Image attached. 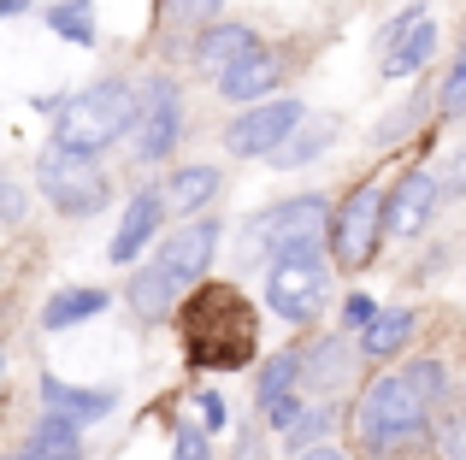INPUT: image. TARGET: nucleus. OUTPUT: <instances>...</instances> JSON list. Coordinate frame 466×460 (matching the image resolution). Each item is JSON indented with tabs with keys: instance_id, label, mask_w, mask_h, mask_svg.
<instances>
[{
	"instance_id": "nucleus-12",
	"label": "nucleus",
	"mask_w": 466,
	"mask_h": 460,
	"mask_svg": "<svg viewBox=\"0 0 466 460\" xmlns=\"http://www.w3.org/2000/svg\"><path fill=\"white\" fill-rule=\"evenodd\" d=\"M437 207V177L431 172H408L396 184V195L384 201V230H396V236H420V225L431 219Z\"/></svg>"
},
{
	"instance_id": "nucleus-18",
	"label": "nucleus",
	"mask_w": 466,
	"mask_h": 460,
	"mask_svg": "<svg viewBox=\"0 0 466 460\" xmlns=\"http://www.w3.org/2000/svg\"><path fill=\"white\" fill-rule=\"evenodd\" d=\"M101 307H106V289H66V295H54V301H47L42 331H71V325L95 319Z\"/></svg>"
},
{
	"instance_id": "nucleus-22",
	"label": "nucleus",
	"mask_w": 466,
	"mask_h": 460,
	"mask_svg": "<svg viewBox=\"0 0 466 460\" xmlns=\"http://www.w3.org/2000/svg\"><path fill=\"white\" fill-rule=\"evenodd\" d=\"M301 372H308V384H313V390H337V384L349 378V348H342V343H319L313 355H308V366H301Z\"/></svg>"
},
{
	"instance_id": "nucleus-23",
	"label": "nucleus",
	"mask_w": 466,
	"mask_h": 460,
	"mask_svg": "<svg viewBox=\"0 0 466 460\" xmlns=\"http://www.w3.org/2000/svg\"><path fill=\"white\" fill-rule=\"evenodd\" d=\"M47 24H54L66 42L89 47L95 42V18H89V0H59V6H47Z\"/></svg>"
},
{
	"instance_id": "nucleus-21",
	"label": "nucleus",
	"mask_w": 466,
	"mask_h": 460,
	"mask_svg": "<svg viewBox=\"0 0 466 460\" xmlns=\"http://www.w3.org/2000/svg\"><path fill=\"white\" fill-rule=\"evenodd\" d=\"M366 331V355H396L401 343H408V331H413V313H372V319L360 325Z\"/></svg>"
},
{
	"instance_id": "nucleus-17",
	"label": "nucleus",
	"mask_w": 466,
	"mask_h": 460,
	"mask_svg": "<svg viewBox=\"0 0 466 460\" xmlns=\"http://www.w3.org/2000/svg\"><path fill=\"white\" fill-rule=\"evenodd\" d=\"M83 443H77V425L59 414H47L42 425L30 431V443H24V460H77Z\"/></svg>"
},
{
	"instance_id": "nucleus-28",
	"label": "nucleus",
	"mask_w": 466,
	"mask_h": 460,
	"mask_svg": "<svg viewBox=\"0 0 466 460\" xmlns=\"http://www.w3.org/2000/svg\"><path fill=\"white\" fill-rule=\"evenodd\" d=\"M437 195H466V148H461V154H449V165H443V184H437Z\"/></svg>"
},
{
	"instance_id": "nucleus-6",
	"label": "nucleus",
	"mask_w": 466,
	"mask_h": 460,
	"mask_svg": "<svg viewBox=\"0 0 466 460\" xmlns=\"http://www.w3.org/2000/svg\"><path fill=\"white\" fill-rule=\"evenodd\" d=\"M325 219H330V207L319 195H296V201H284V207L260 213L248 225L242 254L248 260H272V254H289V248H319L325 242Z\"/></svg>"
},
{
	"instance_id": "nucleus-15",
	"label": "nucleus",
	"mask_w": 466,
	"mask_h": 460,
	"mask_svg": "<svg viewBox=\"0 0 466 460\" xmlns=\"http://www.w3.org/2000/svg\"><path fill=\"white\" fill-rule=\"evenodd\" d=\"M154 230H159V195H154V189H142V195L130 201V213H125V225H118V236H113V260L130 265L142 248H148Z\"/></svg>"
},
{
	"instance_id": "nucleus-39",
	"label": "nucleus",
	"mask_w": 466,
	"mask_h": 460,
	"mask_svg": "<svg viewBox=\"0 0 466 460\" xmlns=\"http://www.w3.org/2000/svg\"><path fill=\"white\" fill-rule=\"evenodd\" d=\"M18 460H24V455H18Z\"/></svg>"
},
{
	"instance_id": "nucleus-1",
	"label": "nucleus",
	"mask_w": 466,
	"mask_h": 460,
	"mask_svg": "<svg viewBox=\"0 0 466 460\" xmlns=\"http://www.w3.org/2000/svg\"><path fill=\"white\" fill-rule=\"evenodd\" d=\"M183 348H189L195 366H218V372H237L248 366L254 355V313L237 289L225 284H207L183 301Z\"/></svg>"
},
{
	"instance_id": "nucleus-35",
	"label": "nucleus",
	"mask_w": 466,
	"mask_h": 460,
	"mask_svg": "<svg viewBox=\"0 0 466 460\" xmlns=\"http://www.w3.org/2000/svg\"><path fill=\"white\" fill-rule=\"evenodd\" d=\"M296 460H342V449H330V443H308Z\"/></svg>"
},
{
	"instance_id": "nucleus-3",
	"label": "nucleus",
	"mask_w": 466,
	"mask_h": 460,
	"mask_svg": "<svg viewBox=\"0 0 466 460\" xmlns=\"http://www.w3.org/2000/svg\"><path fill=\"white\" fill-rule=\"evenodd\" d=\"M137 125V89L130 83H95V89L71 95L59 106V148H77V154H101L106 142H118L125 130Z\"/></svg>"
},
{
	"instance_id": "nucleus-30",
	"label": "nucleus",
	"mask_w": 466,
	"mask_h": 460,
	"mask_svg": "<svg viewBox=\"0 0 466 460\" xmlns=\"http://www.w3.org/2000/svg\"><path fill=\"white\" fill-rule=\"evenodd\" d=\"M171 460H213V455H207V437H201V431L183 425V431H177V449H171Z\"/></svg>"
},
{
	"instance_id": "nucleus-2",
	"label": "nucleus",
	"mask_w": 466,
	"mask_h": 460,
	"mask_svg": "<svg viewBox=\"0 0 466 460\" xmlns=\"http://www.w3.org/2000/svg\"><path fill=\"white\" fill-rule=\"evenodd\" d=\"M213 242H218L213 219H195V225H183L177 236H166L159 254L137 272V284H130V307H137L142 319H166L183 301V289L201 277V265L213 260Z\"/></svg>"
},
{
	"instance_id": "nucleus-36",
	"label": "nucleus",
	"mask_w": 466,
	"mask_h": 460,
	"mask_svg": "<svg viewBox=\"0 0 466 460\" xmlns=\"http://www.w3.org/2000/svg\"><path fill=\"white\" fill-rule=\"evenodd\" d=\"M0 213H6V219H18V213H24V195H18V189H0Z\"/></svg>"
},
{
	"instance_id": "nucleus-10",
	"label": "nucleus",
	"mask_w": 466,
	"mask_h": 460,
	"mask_svg": "<svg viewBox=\"0 0 466 460\" xmlns=\"http://www.w3.org/2000/svg\"><path fill=\"white\" fill-rule=\"evenodd\" d=\"M301 125V106L296 101H272V106H254V113H242L237 125L225 130V148L237 154V160H248V154H278L289 142V130Z\"/></svg>"
},
{
	"instance_id": "nucleus-5",
	"label": "nucleus",
	"mask_w": 466,
	"mask_h": 460,
	"mask_svg": "<svg viewBox=\"0 0 466 460\" xmlns=\"http://www.w3.org/2000/svg\"><path fill=\"white\" fill-rule=\"evenodd\" d=\"M272 272H266V301L284 313L289 325H308L330 295V265L319 248H289V254H272Z\"/></svg>"
},
{
	"instance_id": "nucleus-24",
	"label": "nucleus",
	"mask_w": 466,
	"mask_h": 460,
	"mask_svg": "<svg viewBox=\"0 0 466 460\" xmlns=\"http://www.w3.org/2000/svg\"><path fill=\"white\" fill-rule=\"evenodd\" d=\"M296 378H301V360H296V355H278L272 366L260 372V407H266V402H278V395H284Z\"/></svg>"
},
{
	"instance_id": "nucleus-20",
	"label": "nucleus",
	"mask_w": 466,
	"mask_h": 460,
	"mask_svg": "<svg viewBox=\"0 0 466 460\" xmlns=\"http://www.w3.org/2000/svg\"><path fill=\"white\" fill-rule=\"evenodd\" d=\"M330 142H337V118H319V125H308V130L296 125V130H289V142L278 148V160H284V165H308L313 154L330 148Z\"/></svg>"
},
{
	"instance_id": "nucleus-4",
	"label": "nucleus",
	"mask_w": 466,
	"mask_h": 460,
	"mask_svg": "<svg viewBox=\"0 0 466 460\" xmlns=\"http://www.w3.org/2000/svg\"><path fill=\"white\" fill-rule=\"evenodd\" d=\"M420 425H425V402L408 378H378L354 407V431L372 449H401L408 437H420Z\"/></svg>"
},
{
	"instance_id": "nucleus-33",
	"label": "nucleus",
	"mask_w": 466,
	"mask_h": 460,
	"mask_svg": "<svg viewBox=\"0 0 466 460\" xmlns=\"http://www.w3.org/2000/svg\"><path fill=\"white\" fill-rule=\"evenodd\" d=\"M372 313H378V307H372V301H366V295H354V301H349V313H342V319H349V325H354V331H360V325H366V319H372Z\"/></svg>"
},
{
	"instance_id": "nucleus-32",
	"label": "nucleus",
	"mask_w": 466,
	"mask_h": 460,
	"mask_svg": "<svg viewBox=\"0 0 466 460\" xmlns=\"http://www.w3.org/2000/svg\"><path fill=\"white\" fill-rule=\"evenodd\" d=\"M195 407H201V419H207V425H225V402H218L213 390H207V395H201Z\"/></svg>"
},
{
	"instance_id": "nucleus-9",
	"label": "nucleus",
	"mask_w": 466,
	"mask_h": 460,
	"mask_svg": "<svg viewBox=\"0 0 466 460\" xmlns=\"http://www.w3.org/2000/svg\"><path fill=\"white\" fill-rule=\"evenodd\" d=\"M177 130H183V101L166 77H154L137 95V160H159L177 142Z\"/></svg>"
},
{
	"instance_id": "nucleus-38",
	"label": "nucleus",
	"mask_w": 466,
	"mask_h": 460,
	"mask_svg": "<svg viewBox=\"0 0 466 460\" xmlns=\"http://www.w3.org/2000/svg\"><path fill=\"white\" fill-rule=\"evenodd\" d=\"M0 372H6V348H0Z\"/></svg>"
},
{
	"instance_id": "nucleus-31",
	"label": "nucleus",
	"mask_w": 466,
	"mask_h": 460,
	"mask_svg": "<svg viewBox=\"0 0 466 460\" xmlns=\"http://www.w3.org/2000/svg\"><path fill=\"white\" fill-rule=\"evenodd\" d=\"M166 6H171V18L201 24V18H213V12H218V0H166Z\"/></svg>"
},
{
	"instance_id": "nucleus-11",
	"label": "nucleus",
	"mask_w": 466,
	"mask_h": 460,
	"mask_svg": "<svg viewBox=\"0 0 466 460\" xmlns=\"http://www.w3.org/2000/svg\"><path fill=\"white\" fill-rule=\"evenodd\" d=\"M378 54H384V77H413V71H420L425 59L437 54V24H431V12L408 6V12H401V18L384 30Z\"/></svg>"
},
{
	"instance_id": "nucleus-29",
	"label": "nucleus",
	"mask_w": 466,
	"mask_h": 460,
	"mask_svg": "<svg viewBox=\"0 0 466 460\" xmlns=\"http://www.w3.org/2000/svg\"><path fill=\"white\" fill-rule=\"evenodd\" d=\"M408 384H413V390H420V402H431V395H437V390H443V372H437V366H431V360H420V366H413V372H408Z\"/></svg>"
},
{
	"instance_id": "nucleus-19",
	"label": "nucleus",
	"mask_w": 466,
	"mask_h": 460,
	"mask_svg": "<svg viewBox=\"0 0 466 460\" xmlns=\"http://www.w3.org/2000/svg\"><path fill=\"white\" fill-rule=\"evenodd\" d=\"M213 189H218V172H213V165H183V172H171L166 201H171L177 213H189V207H201Z\"/></svg>"
},
{
	"instance_id": "nucleus-26",
	"label": "nucleus",
	"mask_w": 466,
	"mask_h": 460,
	"mask_svg": "<svg viewBox=\"0 0 466 460\" xmlns=\"http://www.w3.org/2000/svg\"><path fill=\"white\" fill-rule=\"evenodd\" d=\"M296 414H301V402H296V395H278V402H266V425H272V431H289V425H296Z\"/></svg>"
},
{
	"instance_id": "nucleus-25",
	"label": "nucleus",
	"mask_w": 466,
	"mask_h": 460,
	"mask_svg": "<svg viewBox=\"0 0 466 460\" xmlns=\"http://www.w3.org/2000/svg\"><path fill=\"white\" fill-rule=\"evenodd\" d=\"M443 113H466V54L455 59V71L443 83Z\"/></svg>"
},
{
	"instance_id": "nucleus-8",
	"label": "nucleus",
	"mask_w": 466,
	"mask_h": 460,
	"mask_svg": "<svg viewBox=\"0 0 466 460\" xmlns=\"http://www.w3.org/2000/svg\"><path fill=\"white\" fill-rule=\"evenodd\" d=\"M378 230H384V195L372 184H354L342 213L330 219V242H337V260L342 265H366L378 248Z\"/></svg>"
},
{
	"instance_id": "nucleus-34",
	"label": "nucleus",
	"mask_w": 466,
	"mask_h": 460,
	"mask_svg": "<svg viewBox=\"0 0 466 460\" xmlns=\"http://www.w3.org/2000/svg\"><path fill=\"white\" fill-rule=\"evenodd\" d=\"M449 460H466V414L455 419V431H449Z\"/></svg>"
},
{
	"instance_id": "nucleus-13",
	"label": "nucleus",
	"mask_w": 466,
	"mask_h": 460,
	"mask_svg": "<svg viewBox=\"0 0 466 460\" xmlns=\"http://www.w3.org/2000/svg\"><path fill=\"white\" fill-rule=\"evenodd\" d=\"M42 402L54 407L59 419H71V425H83V419L95 425V419H106V414H113V402H118V395H113V390H71V384H59L54 372H42Z\"/></svg>"
},
{
	"instance_id": "nucleus-16",
	"label": "nucleus",
	"mask_w": 466,
	"mask_h": 460,
	"mask_svg": "<svg viewBox=\"0 0 466 460\" xmlns=\"http://www.w3.org/2000/svg\"><path fill=\"white\" fill-rule=\"evenodd\" d=\"M218 83V95H225V101H254V95H266L278 83V59H266L260 47H254L248 59H237V65L225 71V77H213Z\"/></svg>"
},
{
	"instance_id": "nucleus-27",
	"label": "nucleus",
	"mask_w": 466,
	"mask_h": 460,
	"mask_svg": "<svg viewBox=\"0 0 466 460\" xmlns=\"http://www.w3.org/2000/svg\"><path fill=\"white\" fill-rule=\"evenodd\" d=\"M413 118H425V101H408L401 113H390V125H384V142H401L413 130Z\"/></svg>"
},
{
	"instance_id": "nucleus-37",
	"label": "nucleus",
	"mask_w": 466,
	"mask_h": 460,
	"mask_svg": "<svg viewBox=\"0 0 466 460\" xmlns=\"http://www.w3.org/2000/svg\"><path fill=\"white\" fill-rule=\"evenodd\" d=\"M24 6H30V0H0V18H18Z\"/></svg>"
},
{
	"instance_id": "nucleus-14",
	"label": "nucleus",
	"mask_w": 466,
	"mask_h": 460,
	"mask_svg": "<svg viewBox=\"0 0 466 460\" xmlns=\"http://www.w3.org/2000/svg\"><path fill=\"white\" fill-rule=\"evenodd\" d=\"M254 54V30L248 24H218V30L201 35V47H195V65L207 71V77H225L237 59Z\"/></svg>"
},
{
	"instance_id": "nucleus-7",
	"label": "nucleus",
	"mask_w": 466,
	"mask_h": 460,
	"mask_svg": "<svg viewBox=\"0 0 466 460\" xmlns=\"http://www.w3.org/2000/svg\"><path fill=\"white\" fill-rule=\"evenodd\" d=\"M35 184H42V195L54 201L59 213H95L106 201V184L101 172H95V154H77V148H47L42 165H35Z\"/></svg>"
}]
</instances>
